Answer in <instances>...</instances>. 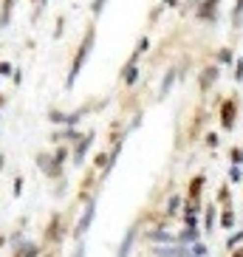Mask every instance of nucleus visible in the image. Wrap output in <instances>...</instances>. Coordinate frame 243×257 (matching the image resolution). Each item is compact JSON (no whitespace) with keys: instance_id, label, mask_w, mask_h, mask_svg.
Here are the masks:
<instances>
[{"instance_id":"0eeeda50","label":"nucleus","mask_w":243,"mask_h":257,"mask_svg":"<svg viewBox=\"0 0 243 257\" xmlns=\"http://www.w3.org/2000/svg\"><path fill=\"white\" fill-rule=\"evenodd\" d=\"M218 65H209V68H204L201 71V79H198V85H201V90H209L215 82H218Z\"/></svg>"},{"instance_id":"aec40b11","label":"nucleus","mask_w":243,"mask_h":257,"mask_svg":"<svg viewBox=\"0 0 243 257\" xmlns=\"http://www.w3.org/2000/svg\"><path fill=\"white\" fill-rule=\"evenodd\" d=\"M181 198H184V195H173V198H170V203H167V215H170V218L178 212V206H181Z\"/></svg>"},{"instance_id":"b1692460","label":"nucleus","mask_w":243,"mask_h":257,"mask_svg":"<svg viewBox=\"0 0 243 257\" xmlns=\"http://www.w3.org/2000/svg\"><path fill=\"white\" fill-rule=\"evenodd\" d=\"M48 119H51V122H57V124H65V113H59V111H48Z\"/></svg>"},{"instance_id":"393cba45","label":"nucleus","mask_w":243,"mask_h":257,"mask_svg":"<svg viewBox=\"0 0 243 257\" xmlns=\"http://www.w3.org/2000/svg\"><path fill=\"white\" fill-rule=\"evenodd\" d=\"M241 240H243V232H235V235H232L229 240H226V249H235L238 243H241Z\"/></svg>"},{"instance_id":"39448f33","label":"nucleus","mask_w":243,"mask_h":257,"mask_svg":"<svg viewBox=\"0 0 243 257\" xmlns=\"http://www.w3.org/2000/svg\"><path fill=\"white\" fill-rule=\"evenodd\" d=\"M91 144H93V133L82 136L80 142L74 144V153H71V158H74V164H82V158H85V153L91 150Z\"/></svg>"},{"instance_id":"c756f323","label":"nucleus","mask_w":243,"mask_h":257,"mask_svg":"<svg viewBox=\"0 0 243 257\" xmlns=\"http://www.w3.org/2000/svg\"><path fill=\"white\" fill-rule=\"evenodd\" d=\"M0 74H12V65L9 62H0Z\"/></svg>"},{"instance_id":"ddd939ff","label":"nucleus","mask_w":243,"mask_h":257,"mask_svg":"<svg viewBox=\"0 0 243 257\" xmlns=\"http://www.w3.org/2000/svg\"><path fill=\"white\" fill-rule=\"evenodd\" d=\"M218 62H220V65H235V51H232V48H220V51H218Z\"/></svg>"},{"instance_id":"1a4fd4ad","label":"nucleus","mask_w":243,"mask_h":257,"mask_svg":"<svg viewBox=\"0 0 243 257\" xmlns=\"http://www.w3.org/2000/svg\"><path fill=\"white\" fill-rule=\"evenodd\" d=\"M201 187H204V175H195L189 181V190H187V201H198L201 198Z\"/></svg>"},{"instance_id":"412c9836","label":"nucleus","mask_w":243,"mask_h":257,"mask_svg":"<svg viewBox=\"0 0 243 257\" xmlns=\"http://www.w3.org/2000/svg\"><path fill=\"white\" fill-rule=\"evenodd\" d=\"M229 201H232V192H229V187L223 184V187L218 190V203H229Z\"/></svg>"},{"instance_id":"a211bd4d","label":"nucleus","mask_w":243,"mask_h":257,"mask_svg":"<svg viewBox=\"0 0 243 257\" xmlns=\"http://www.w3.org/2000/svg\"><path fill=\"white\" fill-rule=\"evenodd\" d=\"M178 240H181V243H195V240H198V232L192 229V226H187L184 232H181V237H178Z\"/></svg>"},{"instance_id":"6e6552de","label":"nucleus","mask_w":243,"mask_h":257,"mask_svg":"<svg viewBox=\"0 0 243 257\" xmlns=\"http://www.w3.org/2000/svg\"><path fill=\"white\" fill-rule=\"evenodd\" d=\"M175 79H178V68H170V71L164 74L162 85H159V99H164V96H170V90H173Z\"/></svg>"},{"instance_id":"f257e3e1","label":"nucleus","mask_w":243,"mask_h":257,"mask_svg":"<svg viewBox=\"0 0 243 257\" xmlns=\"http://www.w3.org/2000/svg\"><path fill=\"white\" fill-rule=\"evenodd\" d=\"M93 45H96V31H93V29H88V31H85V37H82L80 48H77V54H74V62H71V68H68V82H65L68 88L77 82L82 65L88 62V57H91V51H93Z\"/></svg>"},{"instance_id":"cd10ccee","label":"nucleus","mask_w":243,"mask_h":257,"mask_svg":"<svg viewBox=\"0 0 243 257\" xmlns=\"http://www.w3.org/2000/svg\"><path fill=\"white\" fill-rule=\"evenodd\" d=\"M105 3H108V0H93V3H91V11H93V14H102Z\"/></svg>"},{"instance_id":"f3484780","label":"nucleus","mask_w":243,"mask_h":257,"mask_svg":"<svg viewBox=\"0 0 243 257\" xmlns=\"http://www.w3.org/2000/svg\"><path fill=\"white\" fill-rule=\"evenodd\" d=\"M204 229H207V235L215 229V206H207V218H204Z\"/></svg>"},{"instance_id":"f03ea898","label":"nucleus","mask_w":243,"mask_h":257,"mask_svg":"<svg viewBox=\"0 0 243 257\" xmlns=\"http://www.w3.org/2000/svg\"><path fill=\"white\" fill-rule=\"evenodd\" d=\"M235 122H238V96H226L220 102V127L235 130Z\"/></svg>"},{"instance_id":"c85d7f7f","label":"nucleus","mask_w":243,"mask_h":257,"mask_svg":"<svg viewBox=\"0 0 243 257\" xmlns=\"http://www.w3.org/2000/svg\"><path fill=\"white\" fill-rule=\"evenodd\" d=\"M184 224L187 226H195V212H187L184 215Z\"/></svg>"},{"instance_id":"bb28decb","label":"nucleus","mask_w":243,"mask_h":257,"mask_svg":"<svg viewBox=\"0 0 243 257\" xmlns=\"http://www.w3.org/2000/svg\"><path fill=\"white\" fill-rule=\"evenodd\" d=\"M229 156H232V161H235V164H243V150H241V147H235Z\"/></svg>"},{"instance_id":"f8f14e48","label":"nucleus","mask_w":243,"mask_h":257,"mask_svg":"<svg viewBox=\"0 0 243 257\" xmlns=\"http://www.w3.org/2000/svg\"><path fill=\"white\" fill-rule=\"evenodd\" d=\"M156 255L159 257H187V249L181 252V249H173V246H159L156 249Z\"/></svg>"},{"instance_id":"4be33fe9","label":"nucleus","mask_w":243,"mask_h":257,"mask_svg":"<svg viewBox=\"0 0 243 257\" xmlns=\"http://www.w3.org/2000/svg\"><path fill=\"white\" fill-rule=\"evenodd\" d=\"M232 74H235V82H243V59H235V71H232Z\"/></svg>"},{"instance_id":"7ed1b4c3","label":"nucleus","mask_w":243,"mask_h":257,"mask_svg":"<svg viewBox=\"0 0 243 257\" xmlns=\"http://www.w3.org/2000/svg\"><path fill=\"white\" fill-rule=\"evenodd\" d=\"M220 14V0H198L195 17L201 23H215Z\"/></svg>"},{"instance_id":"4468645a","label":"nucleus","mask_w":243,"mask_h":257,"mask_svg":"<svg viewBox=\"0 0 243 257\" xmlns=\"http://www.w3.org/2000/svg\"><path fill=\"white\" fill-rule=\"evenodd\" d=\"M220 224L226 226V229L235 224V215H232V201H229V203H223V212H220Z\"/></svg>"},{"instance_id":"5701e85b","label":"nucleus","mask_w":243,"mask_h":257,"mask_svg":"<svg viewBox=\"0 0 243 257\" xmlns=\"http://www.w3.org/2000/svg\"><path fill=\"white\" fill-rule=\"evenodd\" d=\"M17 257H37V246H31V243H28V246H23L20 252H17Z\"/></svg>"},{"instance_id":"2eb2a0df","label":"nucleus","mask_w":243,"mask_h":257,"mask_svg":"<svg viewBox=\"0 0 243 257\" xmlns=\"http://www.w3.org/2000/svg\"><path fill=\"white\" fill-rule=\"evenodd\" d=\"M147 237H150L153 243H173V240H175L173 235H167V232H162V229H156V232H150Z\"/></svg>"},{"instance_id":"2f4dec72","label":"nucleus","mask_w":243,"mask_h":257,"mask_svg":"<svg viewBox=\"0 0 243 257\" xmlns=\"http://www.w3.org/2000/svg\"><path fill=\"white\" fill-rule=\"evenodd\" d=\"M3 102H6V99H3V96H0V111H3Z\"/></svg>"},{"instance_id":"6ab92c4d","label":"nucleus","mask_w":243,"mask_h":257,"mask_svg":"<svg viewBox=\"0 0 243 257\" xmlns=\"http://www.w3.org/2000/svg\"><path fill=\"white\" fill-rule=\"evenodd\" d=\"M241 178H243V164H232L229 167V181L232 184H238Z\"/></svg>"},{"instance_id":"9d476101","label":"nucleus","mask_w":243,"mask_h":257,"mask_svg":"<svg viewBox=\"0 0 243 257\" xmlns=\"http://www.w3.org/2000/svg\"><path fill=\"white\" fill-rule=\"evenodd\" d=\"M232 29L238 31V29H243V0H235V9H232Z\"/></svg>"},{"instance_id":"7c9ffc66","label":"nucleus","mask_w":243,"mask_h":257,"mask_svg":"<svg viewBox=\"0 0 243 257\" xmlns=\"http://www.w3.org/2000/svg\"><path fill=\"white\" fill-rule=\"evenodd\" d=\"M232 257H243V249H238V252H235V255H232Z\"/></svg>"},{"instance_id":"9b49d317","label":"nucleus","mask_w":243,"mask_h":257,"mask_svg":"<svg viewBox=\"0 0 243 257\" xmlns=\"http://www.w3.org/2000/svg\"><path fill=\"white\" fill-rule=\"evenodd\" d=\"M133 237H136V229H130L128 235H125V240H122V246H119L116 257H128L130 255V249H133Z\"/></svg>"},{"instance_id":"a878e982","label":"nucleus","mask_w":243,"mask_h":257,"mask_svg":"<svg viewBox=\"0 0 243 257\" xmlns=\"http://www.w3.org/2000/svg\"><path fill=\"white\" fill-rule=\"evenodd\" d=\"M204 144H207V147H218V133H207V136H204Z\"/></svg>"},{"instance_id":"423d86ee","label":"nucleus","mask_w":243,"mask_h":257,"mask_svg":"<svg viewBox=\"0 0 243 257\" xmlns=\"http://www.w3.org/2000/svg\"><path fill=\"white\" fill-rule=\"evenodd\" d=\"M93 215H96V198H91V201H88V206H85V215H82V221H80V226H77V235H74V237H82L85 232H88V226H91Z\"/></svg>"},{"instance_id":"dca6fc26","label":"nucleus","mask_w":243,"mask_h":257,"mask_svg":"<svg viewBox=\"0 0 243 257\" xmlns=\"http://www.w3.org/2000/svg\"><path fill=\"white\" fill-rule=\"evenodd\" d=\"M12 6H14V0H6V3H3V11H0V26H9V20H12Z\"/></svg>"},{"instance_id":"20e7f679","label":"nucleus","mask_w":243,"mask_h":257,"mask_svg":"<svg viewBox=\"0 0 243 257\" xmlns=\"http://www.w3.org/2000/svg\"><path fill=\"white\" fill-rule=\"evenodd\" d=\"M37 161H40V167H43V172H46L48 178H59V172H62V164H59L54 156H46V153H40V156H37Z\"/></svg>"}]
</instances>
